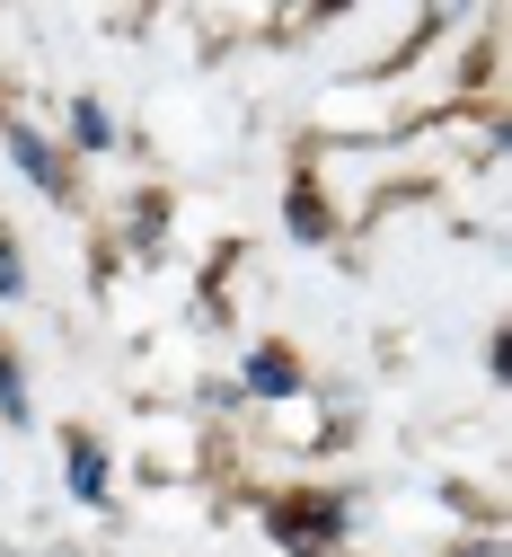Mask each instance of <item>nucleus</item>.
<instances>
[{
    "instance_id": "nucleus-1",
    "label": "nucleus",
    "mask_w": 512,
    "mask_h": 557,
    "mask_svg": "<svg viewBox=\"0 0 512 557\" xmlns=\"http://www.w3.org/2000/svg\"><path fill=\"white\" fill-rule=\"evenodd\" d=\"M345 522H353L345 496H274L265 505V531L283 540V557H336Z\"/></svg>"
},
{
    "instance_id": "nucleus-2",
    "label": "nucleus",
    "mask_w": 512,
    "mask_h": 557,
    "mask_svg": "<svg viewBox=\"0 0 512 557\" xmlns=\"http://www.w3.org/2000/svg\"><path fill=\"white\" fill-rule=\"evenodd\" d=\"M0 151H10V169H18L45 203H71V195H80V177H71V151L53 143V133H36L27 115H10V124H0Z\"/></svg>"
},
{
    "instance_id": "nucleus-3",
    "label": "nucleus",
    "mask_w": 512,
    "mask_h": 557,
    "mask_svg": "<svg viewBox=\"0 0 512 557\" xmlns=\"http://www.w3.org/2000/svg\"><path fill=\"white\" fill-rule=\"evenodd\" d=\"M62 486H71V505H89V513L115 496V460H107L98 434H62Z\"/></svg>"
},
{
    "instance_id": "nucleus-4",
    "label": "nucleus",
    "mask_w": 512,
    "mask_h": 557,
    "mask_svg": "<svg viewBox=\"0 0 512 557\" xmlns=\"http://www.w3.org/2000/svg\"><path fill=\"white\" fill-rule=\"evenodd\" d=\"M310 389V372L283 355V345H257V355L239 363V398H265V407H283V398H301Z\"/></svg>"
},
{
    "instance_id": "nucleus-5",
    "label": "nucleus",
    "mask_w": 512,
    "mask_h": 557,
    "mask_svg": "<svg viewBox=\"0 0 512 557\" xmlns=\"http://www.w3.org/2000/svg\"><path fill=\"white\" fill-rule=\"evenodd\" d=\"M283 231L301 239V248H327V239H336V203H327L310 177H291V195H283Z\"/></svg>"
},
{
    "instance_id": "nucleus-6",
    "label": "nucleus",
    "mask_w": 512,
    "mask_h": 557,
    "mask_svg": "<svg viewBox=\"0 0 512 557\" xmlns=\"http://www.w3.org/2000/svg\"><path fill=\"white\" fill-rule=\"evenodd\" d=\"M124 133H115V115L98 107V98H71V151L80 160H98V151H115Z\"/></svg>"
},
{
    "instance_id": "nucleus-7",
    "label": "nucleus",
    "mask_w": 512,
    "mask_h": 557,
    "mask_svg": "<svg viewBox=\"0 0 512 557\" xmlns=\"http://www.w3.org/2000/svg\"><path fill=\"white\" fill-rule=\"evenodd\" d=\"M36 398H27V363H18V345L0 336V425H27Z\"/></svg>"
},
{
    "instance_id": "nucleus-8",
    "label": "nucleus",
    "mask_w": 512,
    "mask_h": 557,
    "mask_svg": "<svg viewBox=\"0 0 512 557\" xmlns=\"http://www.w3.org/2000/svg\"><path fill=\"white\" fill-rule=\"evenodd\" d=\"M0 301H27V257L10 239V222H0Z\"/></svg>"
},
{
    "instance_id": "nucleus-9",
    "label": "nucleus",
    "mask_w": 512,
    "mask_h": 557,
    "mask_svg": "<svg viewBox=\"0 0 512 557\" xmlns=\"http://www.w3.org/2000/svg\"><path fill=\"white\" fill-rule=\"evenodd\" d=\"M460 557H495V540H477V548H460Z\"/></svg>"
},
{
    "instance_id": "nucleus-10",
    "label": "nucleus",
    "mask_w": 512,
    "mask_h": 557,
    "mask_svg": "<svg viewBox=\"0 0 512 557\" xmlns=\"http://www.w3.org/2000/svg\"><path fill=\"white\" fill-rule=\"evenodd\" d=\"M0 124H10V115H0Z\"/></svg>"
}]
</instances>
